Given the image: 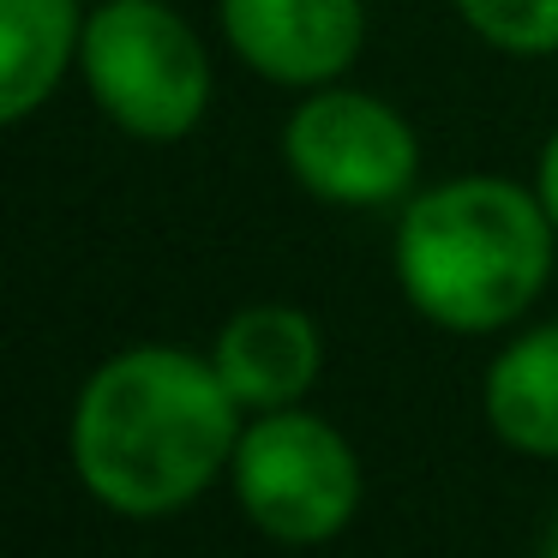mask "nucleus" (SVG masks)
I'll use <instances>...</instances> for the list:
<instances>
[{
	"label": "nucleus",
	"instance_id": "f257e3e1",
	"mask_svg": "<svg viewBox=\"0 0 558 558\" xmlns=\"http://www.w3.org/2000/svg\"><path fill=\"white\" fill-rule=\"evenodd\" d=\"M241 445V402L217 366L174 342L121 349L73 402V469L114 517L186 510Z\"/></svg>",
	"mask_w": 558,
	"mask_h": 558
},
{
	"label": "nucleus",
	"instance_id": "f03ea898",
	"mask_svg": "<svg viewBox=\"0 0 558 558\" xmlns=\"http://www.w3.org/2000/svg\"><path fill=\"white\" fill-rule=\"evenodd\" d=\"M553 241L541 193L498 174H457L402 205L397 282L421 318L481 337L534 306L553 277Z\"/></svg>",
	"mask_w": 558,
	"mask_h": 558
},
{
	"label": "nucleus",
	"instance_id": "7ed1b4c3",
	"mask_svg": "<svg viewBox=\"0 0 558 558\" xmlns=\"http://www.w3.org/2000/svg\"><path fill=\"white\" fill-rule=\"evenodd\" d=\"M97 109L121 133L169 145L205 121L210 102V61L174 7L162 0H109L85 19V49H78Z\"/></svg>",
	"mask_w": 558,
	"mask_h": 558
},
{
	"label": "nucleus",
	"instance_id": "20e7f679",
	"mask_svg": "<svg viewBox=\"0 0 558 558\" xmlns=\"http://www.w3.org/2000/svg\"><path fill=\"white\" fill-rule=\"evenodd\" d=\"M229 481L253 529L282 546L337 541L361 505V462L349 438L306 409L258 414L234 445Z\"/></svg>",
	"mask_w": 558,
	"mask_h": 558
},
{
	"label": "nucleus",
	"instance_id": "39448f33",
	"mask_svg": "<svg viewBox=\"0 0 558 558\" xmlns=\"http://www.w3.org/2000/svg\"><path fill=\"white\" fill-rule=\"evenodd\" d=\"M282 157H289V174L306 193L342 210L397 205L414 186V169H421V145H414L409 121L390 102L342 85H318L289 114Z\"/></svg>",
	"mask_w": 558,
	"mask_h": 558
},
{
	"label": "nucleus",
	"instance_id": "423d86ee",
	"mask_svg": "<svg viewBox=\"0 0 558 558\" xmlns=\"http://www.w3.org/2000/svg\"><path fill=\"white\" fill-rule=\"evenodd\" d=\"M234 54L270 85H330L361 54V0H222Z\"/></svg>",
	"mask_w": 558,
	"mask_h": 558
},
{
	"label": "nucleus",
	"instance_id": "0eeeda50",
	"mask_svg": "<svg viewBox=\"0 0 558 558\" xmlns=\"http://www.w3.org/2000/svg\"><path fill=\"white\" fill-rule=\"evenodd\" d=\"M318 361H325L318 325L289 301L241 306V313L217 330V349H210V366H217V378L229 385V397L253 414L294 409V402L313 390Z\"/></svg>",
	"mask_w": 558,
	"mask_h": 558
},
{
	"label": "nucleus",
	"instance_id": "6e6552de",
	"mask_svg": "<svg viewBox=\"0 0 558 558\" xmlns=\"http://www.w3.org/2000/svg\"><path fill=\"white\" fill-rule=\"evenodd\" d=\"M78 49H85L78 0H0V121H31L54 97Z\"/></svg>",
	"mask_w": 558,
	"mask_h": 558
},
{
	"label": "nucleus",
	"instance_id": "1a4fd4ad",
	"mask_svg": "<svg viewBox=\"0 0 558 558\" xmlns=\"http://www.w3.org/2000/svg\"><path fill=\"white\" fill-rule=\"evenodd\" d=\"M481 409L510 450L558 462V318L498 349L481 385Z\"/></svg>",
	"mask_w": 558,
	"mask_h": 558
},
{
	"label": "nucleus",
	"instance_id": "9d476101",
	"mask_svg": "<svg viewBox=\"0 0 558 558\" xmlns=\"http://www.w3.org/2000/svg\"><path fill=\"white\" fill-rule=\"evenodd\" d=\"M462 25L505 54L558 49V0H457Z\"/></svg>",
	"mask_w": 558,
	"mask_h": 558
},
{
	"label": "nucleus",
	"instance_id": "9b49d317",
	"mask_svg": "<svg viewBox=\"0 0 558 558\" xmlns=\"http://www.w3.org/2000/svg\"><path fill=\"white\" fill-rule=\"evenodd\" d=\"M534 193H541L546 217H553V229H558V133L546 138V150H541V174H534Z\"/></svg>",
	"mask_w": 558,
	"mask_h": 558
},
{
	"label": "nucleus",
	"instance_id": "f8f14e48",
	"mask_svg": "<svg viewBox=\"0 0 558 558\" xmlns=\"http://www.w3.org/2000/svg\"><path fill=\"white\" fill-rule=\"evenodd\" d=\"M541 558H558V517H553V529H546V546H541Z\"/></svg>",
	"mask_w": 558,
	"mask_h": 558
}]
</instances>
